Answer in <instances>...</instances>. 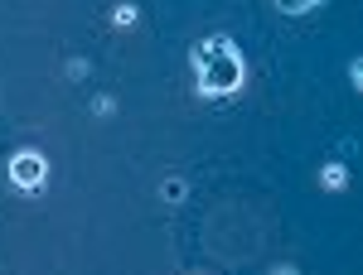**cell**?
<instances>
[{"mask_svg":"<svg viewBox=\"0 0 363 275\" xmlns=\"http://www.w3.org/2000/svg\"><path fill=\"white\" fill-rule=\"evenodd\" d=\"M199 73V97H208V102H218V97H233V92H242L247 83V63L238 54V44L228 39V34H213V39H203L194 44V54H189Z\"/></svg>","mask_w":363,"mask_h":275,"instance_id":"obj_1","label":"cell"},{"mask_svg":"<svg viewBox=\"0 0 363 275\" xmlns=\"http://www.w3.org/2000/svg\"><path fill=\"white\" fill-rule=\"evenodd\" d=\"M44 179H49V160L39 155V150H20L15 160H10V184L25 193H39L44 189Z\"/></svg>","mask_w":363,"mask_h":275,"instance_id":"obj_2","label":"cell"},{"mask_svg":"<svg viewBox=\"0 0 363 275\" xmlns=\"http://www.w3.org/2000/svg\"><path fill=\"white\" fill-rule=\"evenodd\" d=\"M320 184H325L330 193L349 189V169H344V165H325V169H320Z\"/></svg>","mask_w":363,"mask_h":275,"instance_id":"obj_3","label":"cell"},{"mask_svg":"<svg viewBox=\"0 0 363 275\" xmlns=\"http://www.w3.org/2000/svg\"><path fill=\"white\" fill-rule=\"evenodd\" d=\"M184 193H189L184 179H165V184H160V203H184Z\"/></svg>","mask_w":363,"mask_h":275,"instance_id":"obj_4","label":"cell"},{"mask_svg":"<svg viewBox=\"0 0 363 275\" xmlns=\"http://www.w3.org/2000/svg\"><path fill=\"white\" fill-rule=\"evenodd\" d=\"M112 20H116V29H131V25L140 20V15H136V5H116V10H112Z\"/></svg>","mask_w":363,"mask_h":275,"instance_id":"obj_5","label":"cell"},{"mask_svg":"<svg viewBox=\"0 0 363 275\" xmlns=\"http://www.w3.org/2000/svg\"><path fill=\"white\" fill-rule=\"evenodd\" d=\"M281 15H306V10H315V0H277Z\"/></svg>","mask_w":363,"mask_h":275,"instance_id":"obj_6","label":"cell"},{"mask_svg":"<svg viewBox=\"0 0 363 275\" xmlns=\"http://www.w3.org/2000/svg\"><path fill=\"white\" fill-rule=\"evenodd\" d=\"M92 111H97V116H112L116 102H112V97H97V102H92Z\"/></svg>","mask_w":363,"mask_h":275,"instance_id":"obj_7","label":"cell"},{"mask_svg":"<svg viewBox=\"0 0 363 275\" xmlns=\"http://www.w3.org/2000/svg\"><path fill=\"white\" fill-rule=\"evenodd\" d=\"M68 78H73V83H78V78H87V63H83V58H73V63H68Z\"/></svg>","mask_w":363,"mask_h":275,"instance_id":"obj_8","label":"cell"},{"mask_svg":"<svg viewBox=\"0 0 363 275\" xmlns=\"http://www.w3.org/2000/svg\"><path fill=\"white\" fill-rule=\"evenodd\" d=\"M272 275H296V266H277V271H272Z\"/></svg>","mask_w":363,"mask_h":275,"instance_id":"obj_9","label":"cell"},{"mask_svg":"<svg viewBox=\"0 0 363 275\" xmlns=\"http://www.w3.org/2000/svg\"><path fill=\"white\" fill-rule=\"evenodd\" d=\"M315 5H330V0H315Z\"/></svg>","mask_w":363,"mask_h":275,"instance_id":"obj_10","label":"cell"}]
</instances>
